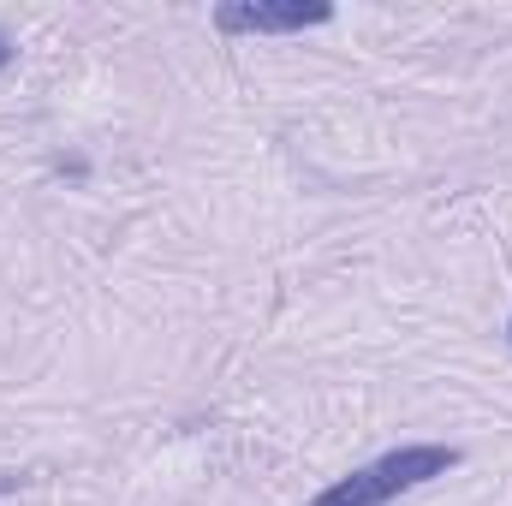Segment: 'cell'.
Instances as JSON below:
<instances>
[{"mask_svg":"<svg viewBox=\"0 0 512 506\" xmlns=\"http://www.w3.org/2000/svg\"><path fill=\"white\" fill-rule=\"evenodd\" d=\"M6 489H12V477H0V495H6Z\"/></svg>","mask_w":512,"mask_h":506,"instance_id":"cell-4","label":"cell"},{"mask_svg":"<svg viewBox=\"0 0 512 506\" xmlns=\"http://www.w3.org/2000/svg\"><path fill=\"white\" fill-rule=\"evenodd\" d=\"M6 66H12V36L0 30V72H6Z\"/></svg>","mask_w":512,"mask_h":506,"instance_id":"cell-3","label":"cell"},{"mask_svg":"<svg viewBox=\"0 0 512 506\" xmlns=\"http://www.w3.org/2000/svg\"><path fill=\"white\" fill-rule=\"evenodd\" d=\"M507 334H512V322H507Z\"/></svg>","mask_w":512,"mask_h":506,"instance_id":"cell-5","label":"cell"},{"mask_svg":"<svg viewBox=\"0 0 512 506\" xmlns=\"http://www.w3.org/2000/svg\"><path fill=\"white\" fill-rule=\"evenodd\" d=\"M453 465H459V447H399V453H387L376 465L328 483L310 506H382L393 495H405V489H423V483L447 477Z\"/></svg>","mask_w":512,"mask_h":506,"instance_id":"cell-1","label":"cell"},{"mask_svg":"<svg viewBox=\"0 0 512 506\" xmlns=\"http://www.w3.org/2000/svg\"><path fill=\"white\" fill-rule=\"evenodd\" d=\"M334 6L328 0H233L215 12V24L227 36H292L310 24H328Z\"/></svg>","mask_w":512,"mask_h":506,"instance_id":"cell-2","label":"cell"}]
</instances>
